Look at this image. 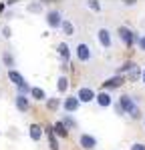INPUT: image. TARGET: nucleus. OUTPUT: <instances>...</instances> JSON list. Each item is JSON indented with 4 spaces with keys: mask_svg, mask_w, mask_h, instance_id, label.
<instances>
[{
    "mask_svg": "<svg viewBox=\"0 0 145 150\" xmlns=\"http://www.w3.org/2000/svg\"><path fill=\"white\" fill-rule=\"evenodd\" d=\"M75 54H77V60L79 62H89L91 56H93V52H91V46L87 44V42H79L77 48H75Z\"/></svg>",
    "mask_w": 145,
    "mask_h": 150,
    "instance_id": "39448f33",
    "label": "nucleus"
},
{
    "mask_svg": "<svg viewBox=\"0 0 145 150\" xmlns=\"http://www.w3.org/2000/svg\"><path fill=\"white\" fill-rule=\"evenodd\" d=\"M125 84V78L123 76H119V74H115V76H111V78H107V80L103 82V90H115V88H121Z\"/></svg>",
    "mask_w": 145,
    "mask_h": 150,
    "instance_id": "1a4fd4ad",
    "label": "nucleus"
},
{
    "mask_svg": "<svg viewBox=\"0 0 145 150\" xmlns=\"http://www.w3.org/2000/svg\"><path fill=\"white\" fill-rule=\"evenodd\" d=\"M2 62H4V66H6L8 70L14 68L16 60H14V56H12V52H10V50H4V52H2Z\"/></svg>",
    "mask_w": 145,
    "mask_h": 150,
    "instance_id": "dca6fc26",
    "label": "nucleus"
},
{
    "mask_svg": "<svg viewBox=\"0 0 145 150\" xmlns=\"http://www.w3.org/2000/svg\"><path fill=\"white\" fill-rule=\"evenodd\" d=\"M52 132H55L57 138H67V136H69V128L65 126L60 120H57V122L52 124Z\"/></svg>",
    "mask_w": 145,
    "mask_h": 150,
    "instance_id": "2eb2a0df",
    "label": "nucleus"
},
{
    "mask_svg": "<svg viewBox=\"0 0 145 150\" xmlns=\"http://www.w3.org/2000/svg\"><path fill=\"white\" fill-rule=\"evenodd\" d=\"M4 6H6V4H4V2H0V14L4 12Z\"/></svg>",
    "mask_w": 145,
    "mask_h": 150,
    "instance_id": "7c9ffc66",
    "label": "nucleus"
},
{
    "mask_svg": "<svg viewBox=\"0 0 145 150\" xmlns=\"http://www.w3.org/2000/svg\"><path fill=\"white\" fill-rule=\"evenodd\" d=\"M45 20H47L48 28L50 30H57V28H60V24H62V12L57 10V8H52V10H48L47 14H45Z\"/></svg>",
    "mask_w": 145,
    "mask_h": 150,
    "instance_id": "7ed1b4c3",
    "label": "nucleus"
},
{
    "mask_svg": "<svg viewBox=\"0 0 145 150\" xmlns=\"http://www.w3.org/2000/svg\"><path fill=\"white\" fill-rule=\"evenodd\" d=\"M143 124H145V118H143Z\"/></svg>",
    "mask_w": 145,
    "mask_h": 150,
    "instance_id": "2f4dec72",
    "label": "nucleus"
},
{
    "mask_svg": "<svg viewBox=\"0 0 145 150\" xmlns=\"http://www.w3.org/2000/svg\"><path fill=\"white\" fill-rule=\"evenodd\" d=\"M119 106L123 108V112L127 116H131L133 120H139V118H141V108L137 106V102H135L133 96H129V94L119 96Z\"/></svg>",
    "mask_w": 145,
    "mask_h": 150,
    "instance_id": "f257e3e1",
    "label": "nucleus"
},
{
    "mask_svg": "<svg viewBox=\"0 0 145 150\" xmlns=\"http://www.w3.org/2000/svg\"><path fill=\"white\" fill-rule=\"evenodd\" d=\"M14 106L18 112H28L30 110V98L24 96V94H16L14 96Z\"/></svg>",
    "mask_w": 145,
    "mask_h": 150,
    "instance_id": "9d476101",
    "label": "nucleus"
},
{
    "mask_svg": "<svg viewBox=\"0 0 145 150\" xmlns=\"http://www.w3.org/2000/svg\"><path fill=\"white\" fill-rule=\"evenodd\" d=\"M2 36H4V38H10V36H12L10 26H4V28H2Z\"/></svg>",
    "mask_w": 145,
    "mask_h": 150,
    "instance_id": "cd10ccee",
    "label": "nucleus"
},
{
    "mask_svg": "<svg viewBox=\"0 0 145 150\" xmlns=\"http://www.w3.org/2000/svg\"><path fill=\"white\" fill-rule=\"evenodd\" d=\"M137 48H139L141 52H145V34H141L137 38Z\"/></svg>",
    "mask_w": 145,
    "mask_h": 150,
    "instance_id": "393cba45",
    "label": "nucleus"
},
{
    "mask_svg": "<svg viewBox=\"0 0 145 150\" xmlns=\"http://www.w3.org/2000/svg\"><path fill=\"white\" fill-rule=\"evenodd\" d=\"M42 8H45V6H42V2H32V4H28V6H26V10L32 12V14H40Z\"/></svg>",
    "mask_w": 145,
    "mask_h": 150,
    "instance_id": "412c9836",
    "label": "nucleus"
},
{
    "mask_svg": "<svg viewBox=\"0 0 145 150\" xmlns=\"http://www.w3.org/2000/svg\"><path fill=\"white\" fill-rule=\"evenodd\" d=\"M141 82H143V84H145V68L141 70Z\"/></svg>",
    "mask_w": 145,
    "mask_h": 150,
    "instance_id": "c756f323",
    "label": "nucleus"
},
{
    "mask_svg": "<svg viewBox=\"0 0 145 150\" xmlns=\"http://www.w3.org/2000/svg\"><path fill=\"white\" fill-rule=\"evenodd\" d=\"M117 34H119L121 42H123L127 48L137 46V38H139V34H137L135 30H131L129 26H119V28H117Z\"/></svg>",
    "mask_w": 145,
    "mask_h": 150,
    "instance_id": "f03ea898",
    "label": "nucleus"
},
{
    "mask_svg": "<svg viewBox=\"0 0 145 150\" xmlns=\"http://www.w3.org/2000/svg\"><path fill=\"white\" fill-rule=\"evenodd\" d=\"M67 88H69V78H67V76H59V80H57V90H59L60 94H65Z\"/></svg>",
    "mask_w": 145,
    "mask_h": 150,
    "instance_id": "aec40b11",
    "label": "nucleus"
},
{
    "mask_svg": "<svg viewBox=\"0 0 145 150\" xmlns=\"http://www.w3.org/2000/svg\"><path fill=\"white\" fill-rule=\"evenodd\" d=\"M42 134H45V128L40 126V124H30L28 126V138L32 140V142H38V140L42 138Z\"/></svg>",
    "mask_w": 145,
    "mask_h": 150,
    "instance_id": "ddd939ff",
    "label": "nucleus"
},
{
    "mask_svg": "<svg viewBox=\"0 0 145 150\" xmlns=\"http://www.w3.org/2000/svg\"><path fill=\"white\" fill-rule=\"evenodd\" d=\"M60 122L65 124V126L69 128V130H72V128H77L79 124H77V120L72 118V114H62V118H60Z\"/></svg>",
    "mask_w": 145,
    "mask_h": 150,
    "instance_id": "6ab92c4d",
    "label": "nucleus"
},
{
    "mask_svg": "<svg viewBox=\"0 0 145 150\" xmlns=\"http://www.w3.org/2000/svg\"><path fill=\"white\" fill-rule=\"evenodd\" d=\"M75 96L79 98V102H81V104H89V102H93V100L97 98V92L91 88V86H81V88L77 90Z\"/></svg>",
    "mask_w": 145,
    "mask_h": 150,
    "instance_id": "20e7f679",
    "label": "nucleus"
},
{
    "mask_svg": "<svg viewBox=\"0 0 145 150\" xmlns=\"http://www.w3.org/2000/svg\"><path fill=\"white\" fill-rule=\"evenodd\" d=\"M59 106H60V98H47V108L48 110H59Z\"/></svg>",
    "mask_w": 145,
    "mask_h": 150,
    "instance_id": "4be33fe9",
    "label": "nucleus"
},
{
    "mask_svg": "<svg viewBox=\"0 0 145 150\" xmlns=\"http://www.w3.org/2000/svg\"><path fill=\"white\" fill-rule=\"evenodd\" d=\"M0 134H2V132H0Z\"/></svg>",
    "mask_w": 145,
    "mask_h": 150,
    "instance_id": "473e14b6",
    "label": "nucleus"
},
{
    "mask_svg": "<svg viewBox=\"0 0 145 150\" xmlns=\"http://www.w3.org/2000/svg\"><path fill=\"white\" fill-rule=\"evenodd\" d=\"M79 146L83 150H95L97 148V138L93 134H89V132H83L79 136Z\"/></svg>",
    "mask_w": 145,
    "mask_h": 150,
    "instance_id": "6e6552de",
    "label": "nucleus"
},
{
    "mask_svg": "<svg viewBox=\"0 0 145 150\" xmlns=\"http://www.w3.org/2000/svg\"><path fill=\"white\" fill-rule=\"evenodd\" d=\"M79 108H81V102H79L77 96H67V98H62V110H65V114H72V112H77Z\"/></svg>",
    "mask_w": 145,
    "mask_h": 150,
    "instance_id": "0eeeda50",
    "label": "nucleus"
},
{
    "mask_svg": "<svg viewBox=\"0 0 145 150\" xmlns=\"http://www.w3.org/2000/svg\"><path fill=\"white\" fill-rule=\"evenodd\" d=\"M129 150H145V142H133Z\"/></svg>",
    "mask_w": 145,
    "mask_h": 150,
    "instance_id": "a878e982",
    "label": "nucleus"
},
{
    "mask_svg": "<svg viewBox=\"0 0 145 150\" xmlns=\"http://www.w3.org/2000/svg\"><path fill=\"white\" fill-rule=\"evenodd\" d=\"M60 30H62V34L72 36V34H75V24H72L69 18H65V20H62V24H60Z\"/></svg>",
    "mask_w": 145,
    "mask_h": 150,
    "instance_id": "a211bd4d",
    "label": "nucleus"
},
{
    "mask_svg": "<svg viewBox=\"0 0 145 150\" xmlns=\"http://www.w3.org/2000/svg\"><path fill=\"white\" fill-rule=\"evenodd\" d=\"M87 8L93 10V12H101V10H103L101 2H97V0H89V2H87Z\"/></svg>",
    "mask_w": 145,
    "mask_h": 150,
    "instance_id": "5701e85b",
    "label": "nucleus"
},
{
    "mask_svg": "<svg viewBox=\"0 0 145 150\" xmlns=\"http://www.w3.org/2000/svg\"><path fill=\"white\" fill-rule=\"evenodd\" d=\"M135 68H137V64H135L133 60H125V62H123V64L119 66L117 74H119V76H123L125 72H131V70H135Z\"/></svg>",
    "mask_w": 145,
    "mask_h": 150,
    "instance_id": "f3484780",
    "label": "nucleus"
},
{
    "mask_svg": "<svg viewBox=\"0 0 145 150\" xmlns=\"http://www.w3.org/2000/svg\"><path fill=\"white\" fill-rule=\"evenodd\" d=\"M135 4H137V2H135V0H125V2H123V6H127V8H129V6H135Z\"/></svg>",
    "mask_w": 145,
    "mask_h": 150,
    "instance_id": "c85d7f7f",
    "label": "nucleus"
},
{
    "mask_svg": "<svg viewBox=\"0 0 145 150\" xmlns=\"http://www.w3.org/2000/svg\"><path fill=\"white\" fill-rule=\"evenodd\" d=\"M113 108H115V112H117V116H125V112H123V108L119 106V102H113Z\"/></svg>",
    "mask_w": 145,
    "mask_h": 150,
    "instance_id": "bb28decb",
    "label": "nucleus"
},
{
    "mask_svg": "<svg viewBox=\"0 0 145 150\" xmlns=\"http://www.w3.org/2000/svg\"><path fill=\"white\" fill-rule=\"evenodd\" d=\"M95 102L101 106V108H109V106H113V98H111V94L107 90H101V92H97V98Z\"/></svg>",
    "mask_w": 145,
    "mask_h": 150,
    "instance_id": "9b49d317",
    "label": "nucleus"
},
{
    "mask_svg": "<svg viewBox=\"0 0 145 150\" xmlns=\"http://www.w3.org/2000/svg\"><path fill=\"white\" fill-rule=\"evenodd\" d=\"M28 96H30L32 100H36V102H42V100L47 102V98H48L47 92H45V90H42L40 86H32V88H30V94H28Z\"/></svg>",
    "mask_w": 145,
    "mask_h": 150,
    "instance_id": "4468645a",
    "label": "nucleus"
},
{
    "mask_svg": "<svg viewBox=\"0 0 145 150\" xmlns=\"http://www.w3.org/2000/svg\"><path fill=\"white\" fill-rule=\"evenodd\" d=\"M97 40H99V44L109 50V48L113 46V36H111V30L109 28H99L97 30Z\"/></svg>",
    "mask_w": 145,
    "mask_h": 150,
    "instance_id": "423d86ee",
    "label": "nucleus"
},
{
    "mask_svg": "<svg viewBox=\"0 0 145 150\" xmlns=\"http://www.w3.org/2000/svg\"><path fill=\"white\" fill-rule=\"evenodd\" d=\"M129 78H131V80H137V78H141V70H139V66H137L135 70H131V72H129Z\"/></svg>",
    "mask_w": 145,
    "mask_h": 150,
    "instance_id": "b1692460",
    "label": "nucleus"
},
{
    "mask_svg": "<svg viewBox=\"0 0 145 150\" xmlns=\"http://www.w3.org/2000/svg\"><path fill=\"white\" fill-rule=\"evenodd\" d=\"M57 52H59L62 64H65V66H69V60H71V46H69L67 42H60L59 46H57Z\"/></svg>",
    "mask_w": 145,
    "mask_h": 150,
    "instance_id": "f8f14e48",
    "label": "nucleus"
}]
</instances>
